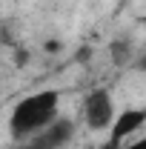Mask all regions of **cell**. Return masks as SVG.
Segmentation results:
<instances>
[{"instance_id":"obj_1","label":"cell","mask_w":146,"mask_h":149,"mask_svg":"<svg viewBox=\"0 0 146 149\" xmlns=\"http://www.w3.org/2000/svg\"><path fill=\"white\" fill-rule=\"evenodd\" d=\"M57 106H60V92L57 89H40V92L17 100V106L9 115V135L17 143L35 138L40 129H46L57 118Z\"/></svg>"},{"instance_id":"obj_2","label":"cell","mask_w":146,"mask_h":149,"mask_svg":"<svg viewBox=\"0 0 146 149\" xmlns=\"http://www.w3.org/2000/svg\"><path fill=\"white\" fill-rule=\"evenodd\" d=\"M115 100H112L109 89H92L83 100V118H86V126L95 132L109 129L112 120H115Z\"/></svg>"},{"instance_id":"obj_3","label":"cell","mask_w":146,"mask_h":149,"mask_svg":"<svg viewBox=\"0 0 146 149\" xmlns=\"http://www.w3.org/2000/svg\"><path fill=\"white\" fill-rule=\"evenodd\" d=\"M74 138V123L69 118H55L46 129H40L35 138H29V143L20 149H63Z\"/></svg>"},{"instance_id":"obj_4","label":"cell","mask_w":146,"mask_h":149,"mask_svg":"<svg viewBox=\"0 0 146 149\" xmlns=\"http://www.w3.org/2000/svg\"><path fill=\"white\" fill-rule=\"evenodd\" d=\"M146 123V109H123L120 115H115V120H112V126H109V138L112 141H126L132 132H138L140 126Z\"/></svg>"},{"instance_id":"obj_5","label":"cell","mask_w":146,"mask_h":149,"mask_svg":"<svg viewBox=\"0 0 146 149\" xmlns=\"http://www.w3.org/2000/svg\"><path fill=\"white\" fill-rule=\"evenodd\" d=\"M109 55H112V60H115L117 66H123V63L132 60V43H129V40H112L109 43Z\"/></svg>"},{"instance_id":"obj_6","label":"cell","mask_w":146,"mask_h":149,"mask_svg":"<svg viewBox=\"0 0 146 149\" xmlns=\"http://www.w3.org/2000/svg\"><path fill=\"white\" fill-rule=\"evenodd\" d=\"M97 149H123V143H120V141H112V138H109L106 143H100Z\"/></svg>"},{"instance_id":"obj_7","label":"cell","mask_w":146,"mask_h":149,"mask_svg":"<svg viewBox=\"0 0 146 149\" xmlns=\"http://www.w3.org/2000/svg\"><path fill=\"white\" fill-rule=\"evenodd\" d=\"M123 149H146V138H140V141H135V143H129Z\"/></svg>"},{"instance_id":"obj_8","label":"cell","mask_w":146,"mask_h":149,"mask_svg":"<svg viewBox=\"0 0 146 149\" xmlns=\"http://www.w3.org/2000/svg\"><path fill=\"white\" fill-rule=\"evenodd\" d=\"M15 60H17L20 66H23V63H26V60H29V55H26V49H20V55H17V57H15Z\"/></svg>"},{"instance_id":"obj_9","label":"cell","mask_w":146,"mask_h":149,"mask_svg":"<svg viewBox=\"0 0 146 149\" xmlns=\"http://www.w3.org/2000/svg\"><path fill=\"white\" fill-rule=\"evenodd\" d=\"M138 69H140V72H146V55L140 57V60H138Z\"/></svg>"}]
</instances>
